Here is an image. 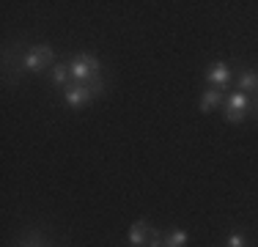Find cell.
<instances>
[{
    "label": "cell",
    "mask_w": 258,
    "mask_h": 247,
    "mask_svg": "<svg viewBox=\"0 0 258 247\" xmlns=\"http://www.w3.org/2000/svg\"><path fill=\"white\" fill-rule=\"evenodd\" d=\"M104 91H107V80H104V74L102 77H96V80H91V83H69L63 88V102L69 104V107H88L94 99H99Z\"/></svg>",
    "instance_id": "obj_1"
},
{
    "label": "cell",
    "mask_w": 258,
    "mask_h": 247,
    "mask_svg": "<svg viewBox=\"0 0 258 247\" xmlns=\"http://www.w3.org/2000/svg\"><path fill=\"white\" fill-rule=\"evenodd\" d=\"M55 64H58V60H55V49L50 44H30L25 52L20 55L22 72H30V74H41V72L52 69Z\"/></svg>",
    "instance_id": "obj_2"
},
{
    "label": "cell",
    "mask_w": 258,
    "mask_h": 247,
    "mask_svg": "<svg viewBox=\"0 0 258 247\" xmlns=\"http://www.w3.org/2000/svg\"><path fill=\"white\" fill-rule=\"evenodd\" d=\"M69 72H72V83H91V80L102 77V64L91 52H77L69 60Z\"/></svg>",
    "instance_id": "obj_3"
},
{
    "label": "cell",
    "mask_w": 258,
    "mask_h": 247,
    "mask_svg": "<svg viewBox=\"0 0 258 247\" xmlns=\"http://www.w3.org/2000/svg\"><path fill=\"white\" fill-rule=\"evenodd\" d=\"M250 96L242 94V91H228L225 94V102H223V115L228 124H242L244 118L250 115Z\"/></svg>",
    "instance_id": "obj_4"
},
{
    "label": "cell",
    "mask_w": 258,
    "mask_h": 247,
    "mask_svg": "<svg viewBox=\"0 0 258 247\" xmlns=\"http://www.w3.org/2000/svg\"><path fill=\"white\" fill-rule=\"evenodd\" d=\"M204 77H206V83H209V88H217V91H228L231 88V80H233V69L225 60H214V64H209L206 66V72H204Z\"/></svg>",
    "instance_id": "obj_5"
},
{
    "label": "cell",
    "mask_w": 258,
    "mask_h": 247,
    "mask_svg": "<svg viewBox=\"0 0 258 247\" xmlns=\"http://www.w3.org/2000/svg\"><path fill=\"white\" fill-rule=\"evenodd\" d=\"M157 233V228L154 225H149L146 220H138L132 228H129V236H126V242L129 247H146L151 242V236Z\"/></svg>",
    "instance_id": "obj_6"
},
{
    "label": "cell",
    "mask_w": 258,
    "mask_h": 247,
    "mask_svg": "<svg viewBox=\"0 0 258 247\" xmlns=\"http://www.w3.org/2000/svg\"><path fill=\"white\" fill-rule=\"evenodd\" d=\"M236 91H242V94H255L258 96V69H242L236 77Z\"/></svg>",
    "instance_id": "obj_7"
},
{
    "label": "cell",
    "mask_w": 258,
    "mask_h": 247,
    "mask_svg": "<svg viewBox=\"0 0 258 247\" xmlns=\"http://www.w3.org/2000/svg\"><path fill=\"white\" fill-rule=\"evenodd\" d=\"M223 102H225V94H223V91H217V88H206L204 94H201L198 110H201V113H212V110H217Z\"/></svg>",
    "instance_id": "obj_8"
},
{
    "label": "cell",
    "mask_w": 258,
    "mask_h": 247,
    "mask_svg": "<svg viewBox=\"0 0 258 247\" xmlns=\"http://www.w3.org/2000/svg\"><path fill=\"white\" fill-rule=\"evenodd\" d=\"M50 80L55 88H66L72 83V72H69V60H58V64L50 69Z\"/></svg>",
    "instance_id": "obj_9"
},
{
    "label": "cell",
    "mask_w": 258,
    "mask_h": 247,
    "mask_svg": "<svg viewBox=\"0 0 258 247\" xmlns=\"http://www.w3.org/2000/svg\"><path fill=\"white\" fill-rule=\"evenodd\" d=\"M189 244V233L184 228H173V231L162 233V247H187Z\"/></svg>",
    "instance_id": "obj_10"
},
{
    "label": "cell",
    "mask_w": 258,
    "mask_h": 247,
    "mask_svg": "<svg viewBox=\"0 0 258 247\" xmlns=\"http://www.w3.org/2000/svg\"><path fill=\"white\" fill-rule=\"evenodd\" d=\"M225 247H247V236H244V233H231V236L225 239Z\"/></svg>",
    "instance_id": "obj_11"
}]
</instances>
